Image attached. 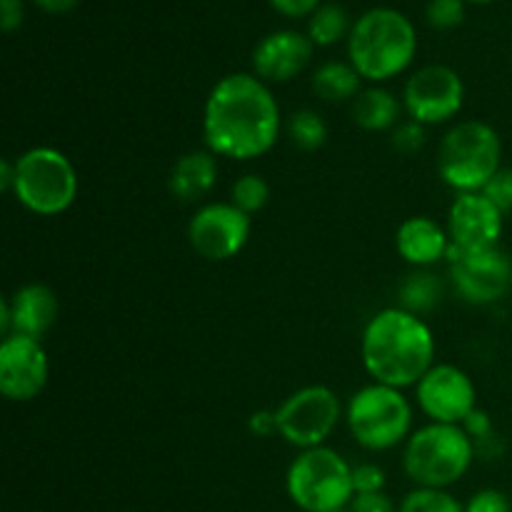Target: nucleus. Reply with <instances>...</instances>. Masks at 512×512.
Instances as JSON below:
<instances>
[{"label": "nucleus", "instance_id": "nucleus-1", "mask_svg": "<svg viewBox=\"0 0 512 512\" xmlns=\"http://www.w3.org/2000/svg\"><path fill=\"white\" fill-rule=\"evenodd\" d=\"M280 135V108L258 75H225L203 108L205 145L218 158L253 160L268 153Z\"/></svg>", "mask_w": 512, "mask_h": 512}, {"label": "nucleus", "instance_id": "nucleus-2", "mask_svg": "<svg viewBox=\"0 0 512 512\" xmlns=\"http://www.w3.org/2000/svg\"><path fill=\"white\" fill-rule=\"evenodd\" d=\"M360 353L365 370L375 383L398 390L410 388L433 368V330L413 310L385 308L365 325Z\"/></svg>", "mask_w": 512, "mask_h": 512}, {"label": "nucleus", "instance_id": "nucleus-3", "mask_svg": "<svg viewBox=\"0 0 512 512\" xmlns=\"http://www.w3.org/2000/svg\"><path fill=\"white\" fill-rule=\"evenodd\" d=\"M418 35L400 10L373 8L360 15L348 35L350 65L360 78L385 83L403 73L415 58Z\"/></svg>", "mask_w": 512, "mask_h": 512}, {"label": "nucleus", "instance_id": "nucleus-4", "mask_svg": "<svg viewBox=\"0 0 512 512\" xmlns=\"http://www.w3.org/2000/svg\"><path fill=\"white\" fill-rule=\"evenodd\" d=\"M473 458V438L465 433L463 425L430 423L408 438L403 468L418 488L445 490L468 473Z\"/></svg>", "mask_w": 512, "mask_h": 512}, {"label": "nucleus", "instance_id": "nucleus-5", "mask_svg": "<svg viewBox=\"0 0 512 512\" xmlns=\"http://www.w3.org/2000/svg\"><path fill=\"white\" fill-rule=\"evenodd\" d=\"M503 143L493 125L465 120L453 125L440 140L438 173L455 193H483L498 175Z\"/></svg>", "mask_w": 512, "mask_h": 512}, {"label": "nucleus", "instance_id": "nucleus-6", "mask_svg": "<svg viewBox=\"0 0 512 512\" xmlns=\"http://www.w3.org/2000/svg\"><path fill=\"white\" fill-rule=\"evenodd\" d=\"M13 195L30 213L53 218L65 213L78 198V173L68 155L38 145L15 160Z\"/></svg>", "mask_w": 512, "mask_h": 512}, {"label": "nucleus", "instance_id": "nucleus-7", "mask_svg": "<svg viewBox=\"0 0 512 512\" xmlns=\"http://www.w3.org/2000/svg\"><path fill=\"white\" fill-rule=\"evenodd\" d=\"M290 500L305 512H338L355 498L353 468L333 448L300 450L285 478Z\"/></svg>", "mask_w": 512, "mask_h": 512}, {"label": "nucleus", "instance_id": "nucleus-8", "mask_svg": "<svg viewBox=\"0 0 512 512\" xmlns=\"http://www.w3.org/2000/svg\"><path fill=\"white\" fill-rule=\"evenodd\" d=\"M345 418H348L350 435L360 448L370 453H383V450L398 448L400 443H408L413 408L403 390L373 383L360 388L350 398Z\"/></svg>", "mask_w": 512, "mask_h": 512}, {"label": "nucleus", "instance_id": "nucleus-9", "mask_svg": "<svg viewBox=\"0 0 512 512\" xmlns=\"http://www.w3.org/2000/svg\"><path fill=\"white\" fill-rule=\"evenodd\" d=\"M340 398L328 385H308L295 390L275 410L278 435L293 448H320L340 423Z\"/></svg>", "mask_w": 512, "mask_h": 512}, {"label": "nucleus", "instance_id": "nucleus-10", "mask_svg": "<svg viewBox=\"0 0 512 512\" xmlns=\"http://www.w3.org/2000/svg\"><path fill=\"white\" fill-rule=\"evenodd\" d=\"M450 280L470 305H490L505 298L512 285V260L500 248L458 250L450 245Z\"/></svg>", "mask_w": 512, "mask_h": 512}, {"label": "nucleus", "instance_id": "nucleus-11", "mask_svg": "<svg viewBox=\"0 0 512 512\" xmlns=\"http://www.w3.org/2000/svg\"><path fill=\"white\" fill-rule=\"evenodd\" d=\"M463 78L448 65H425L415 70L403 90V108L418 125H440L463 110Z\"/></svg>", "mask_w": 512, "mask_h": 512}, {"label": "nucleus", "instance_id": "nucleus-12", "mask_svg": "<svg viewBox=\"0 0 512 512\" xmlns=\"http://www.w3.org/2000/svg\"><path fill=\"white\" fill-rule=\"evenodd\" d=\"M250 228V215L233 203H208L190 220L188 240L200 258L220 263L235 258L245 248Z\"/></svg>", "mask_w": 512, "mask_h": 512}, {"label": "nucleus", "instance_id": "nucleus-13", "mask_svg": "<svg viewBox=\"0 0 512 512\" xmlns=\"http://www.w3.org/2000/svg\"><path fill=\"white\" fill-rule=\"evenodd\" d=\"M415 398L430 423L463 425L478 408V390L470 375L458 365H433L425 378L415 385Z\"/></svg>", "mask_w": 512, "mask_h": 512}, {"label": "nucleus", "instance_id": "nucleus-14", "mask_svg": "<svg viewBox=\"0 0 512 512\" xmlns=\"http://www.w3.org/2000/svg\"><path fill=\"white\" fill-rule=\"evenodd\" d=\"M50 378L48 353L40 340L8 335L0 343V393L13 403L38 398Z\"/></svg>", "mask_w": 512, "mask_h": 512}, {"label": "nucleus", "instance_id": "nucleus-15", "mask_svg": "<svg viewBox=\"0 0 512 512\" xmlns=\"http://www.w3.org/2000/svg\"><path fill=\"white\" fill-rule=\"evenodd\" d=\"M505 215L483 193H458L448 210V238L458 250L498 248Z\"/></svg>", "mask_w": 512, "mask_h": 512}, {"label": "nucleus", "instance_id": "nucleus-16", "mask_svg": "<svg viewBox=\"0 0 512 512\" xmlns=\"http://www.w3.org/2000/svg\"><path fill=\"white\" fill-rule=\"evenodd\" d=\"M313 40L298 30H275L253 50V68L263 83H288L308 68Z\"/></svg>", "mask_w": 512, "mask_h": 512}, {"label": "nucleus", "instance_id": "nucleus-17", "mask_svg": "<svg viewBox=\"0 0 512 512\" xmlns=\"http://www.w3.org/2000/svg\"><path fill=\"white\" fill-rule=\"evenodd\" d=\"M10 300V335L40 340L55 325L60 313L58 295L43 283H28Z\"/></svg>", "mask_w": 512, "mask_h": 512}, {"label": "nucleus", "instance_id": "nucleus-18", "mask_svg": "<svg viewBox=\"0 0 512 512\" xmlns=\"http://www.w3.org/2000/svg\"><path fill=\"white\" fill-rule=\"evenodd\" d=\"M395 245H398V253L405 263L428 268V265L448 258L450 238L448 230L438 220L415 215V218H408L400 225L398 235H395Z\"/></svg>", "mask_w": 512, "mask_h": 512}, {"label": "nucleus", "instance_id": "nucleus-19", "mask_svg": "<svg viewBox=\"0 0 512 512\" xmlns=\"http://www.w3.org/2000/svg\"><path fill=\"white\" fill-rule=\"evenodd\" d=\"M215 158L218 155H213L210 150H193V153L183 155L170 170V195L180 203H195V200L205 198L218 183V160Z\"/></svg>", "mask_w": 512, "mask_h": 512}, {"label": "nucleus", "instance_id": "nucleus-20", "mask_svg": "<svg viewBox=\"0 0 512 512\" xmlns=\"http://www.w3.org/2000/svg\"><path fill=\"white\" fill-rule=\"evenodd\" d=\"M355 123L370 133L390 130L398 125L400 118V100L385 88H368L355 98L353 103Z\"/></svg>", "mask_w": 512, "mask_h": 512}, {"label": "nucleus", "instance_id": "nucleus-21", "mask_svg": "<svg viewBox=\"0 0 512 512\" xmlns=\"http://www.w3.org/2000/svg\"><path fill=\"white\" fill-rule=\"evenodd\" d=\"M360 73L350 63L330 60L320 65L313 75V90L328 103H340V100L358 98L360 95Z\"/></svg>", "mask_w": 512, "mask_h": 512}, {"label": "nucleus", "instance_id": "nucleus-22", "mask_svg": "<svg viewBox=\"0 0 512 512\" xmlns=\"http://www.w3.org/2000/svg\"><path fill=\"white\" fill-rule=\"evenodd\" d=\"M348 28V13H345L340 5L325 3L310 15L308 38L313 40V45L328 48V45L338 43V40L348 33Z\"/></svg>", "mask_w": 512, "mask_h": 512}, {"label": "nucleus", "instance_id": "nucleus-23", "mask_svg": "<svg viewBox=\"0 0 512 512\" xmlns=\"http://www.w3.org/2000/svg\"><path fill=\"white\" fill-rule=\"evenodd\" d=\"M288 138L295 148L313 153L328 140V125L315 110H298L288 120Z\"/></svg>", "mask_w": 512, "mask_h": 512}, {"label": "nucleus", "instance_id": "nucleus-24", "mask_svg": "<svg viewBox=\"0 0 512 512\" xmlns=\"http://www.w3.org/2000/svg\"><path fill=\"white\" fill-rule=\"evenodd\" d=\"M268 200H270V185L265 183L260 175H253V173L243 175V178L235 180L233 188H230V203L248 215L260 213V210L268 205Z\"/></svg>", "mask_w": 512, "mask_h": 512}, {"label": "nucleus", "instance_id": "nucleus-25", "mask_svg": "<svg viewBox=\"0 0 512 512\" xmlns=\"http://www.w3.org/2000/svg\"><path fill=\"white\" fill-rule=\"evenodd\" d=\"M398 512H465V505L448 490L418 488L400 503Z\"/></svg>", "mask_w": 512, "mask_h": 512}, {"label": "nucleus", "instance_id": "nucleus-26", "mask_svg": "<svg viewBox=\"0 0 512 512\" xmlns=\"http://www.w3.org/2000/svg\"><path fill=\"white\" fill-rule=\"evenodd\" d=\"M425 18L438 30L455 28L465 18V0H430L425 8Z\"/></svg>", "mask_w": 512, "mask_h": 512}, {"label": "nucleus", "instance_id": "nucleus-27", "mask_svg": "<svg viewBox=\"0 0 512 512\" xmlns=\"http://www.w3.org/2000/svg\"><path fill=\"white\" fill-rule=\"evenodd\" d=\"M483 195L503 215L512 213V168H500L498 175L485 185Z\"/></svg>", "mask_w": 512, "mask_h": 512}, {"label": "nucleus", "instance_id": "nucleus-28", "mask_svg": "<svg viewBox=\"0 0 512 512\" xmlns=\"http://www.w3.org/2000/svg\"><path fill=\"white\" fill-rule=\"evenodd\" d=\"M353 485H355V495H360V493H383V488H385L383 468H378V465H373V463L355 465V468H353Z\"/></svg>", "mask_w": 512, "mask_h": 512}, {"label": "nucleus", "instance_id": "nucleus-29", "mask_svg": "<svg viewBox=\"0 0 512 512\" xmlns=\"http://www.w3.org/2000/svg\"><path fill=\"white\" fill-rule=\"evenodd\" d=\"M465 512H512L510 500L500 490H480L465 505Z\"/></svg>", "mask_w": 512, "mask_h": 512}, {"label": "nucleus", "instance_id": "nucleus-30", "mask_svg": "<svg viewBox=\"0 0 512 512\" xmlns=\"http://www.w3.org/2000/svg\"><path fill=\"white\" fill-rule=\"evenodd\" d=\"M423 140H425L423 125L413 123V120L400 125V128L393 133V145L395 150H400V153H415V150L423 145Z\"/></svg>", "mask_w": 512, "mask_h": 512}, {"label": "nucleus", "instance_id": "nucleus-31", "mask_svg": "<svg viewBox=\"0 0 512 512\" xmlns=\"http://www.w3.org/2000/svg\"><path fill=\"white\" fill-rule=\"evenodd\" d=\"M350 512H398L385 493H360L350 503Z\"/></svg>", "mask_w": 512, "mask_h": 512}, {"label": "nucleus", "instance_id": "nucleus-32", "mask_svg": "<svg viewBox=\"0 0 512 512\" xmlns=\"http://www.w3.org/2000/svg\"><path fill=\"white\" fill-rule=\"evenodd\" d=\"M270 5L288 18H303L320 8V0H270Z\"/></svg>", "mask_w": 512, "mask_h": 512}, {"label": "nucleus", "instance_id": "nucleus-33", "mask_svg": "<svg viewBox=\"0 0 512 512\" xmlns=\"http://www.w3.org/2000/svg\"><path fill=\"white\" fill-rule=\"evenodd\" d=\"M463 430L473 440H480V438H488V435L493 433V423H490V418H488V413H485V410L475 408L473 413H470L468 418H465Z\"/></svg>", "mask_w": 512, "mask_h": 512}, {"label": "nucleus", "instance_id": "nucleus-34", "mask_svg": "<svg viewBox=\"0 0 512 512\" xmlns=\"http://www.w3.org/2000/svg\"><path fill=\"white\" fill-rule=\"evenodd\" d=\"M250 433L258 438H270L278 433V420H275V410H258L250 415Z\"/></svg>", "mask_w": 512, "mask_h": 512}, {"label": "nucleus", "instance_id": "nucleus-35", "mask_svg": "<svg viewBox=\"0 0 512 512\" xmlns=\"http://www.w3.org/2000/svg\"><path fill=\"white\" fill-rule=\"evenodd\" d=\"M23 23V0H0V25L5 33H13Z\"/></svg>", "mask_w": 512, "mask_h": 512}, {"label": "nucleus", "instance_id": "nucleus-36", "mask_svg": "<svg viewBox=\"0 0 512 512\" xmlns=\"http://www.w3.org/2000/svg\"><path fill=\"white\" fill-rule=\"evenodd\" d=\"M33 3L38 5V8H43L45 13L60 15V13H70L80 0H33Z\"/></svg>", "mask_w": 512, "mask_h": 512}, {"label": "nucleus", "instance_id": "nucleus-37", "mask_svg": "<svg viewBox=\"0 0 512 512\" xmlns=\"http://www.w3.org/2000/svg\"><path fill=\"white\" fill-rule=\"evenodd\" d=\"M15 183V163L10 160H0V190L3 193H13Z\"/></svg>", "mask_w": 512, "mask_h": 512}, {"label": "nucleus", "instance_id": "nucleus-38", "mask_svg": "<svg viewBox=\"0 0 512 512\" xmlns=\"http://www.w3.org/2000/svg\"><path fill=\"white\" fill-rule=\"evenodd\" d=\"M0 333L3 338L10 335V300L8 298H0Z\"/></svg>", "mask_w": 512, "mask_h": 512}, {"label": "nucleus", "instance_id": "nucleus-39", "mask_svg": "<svg viewBox=\"0 0 512 512\" xmlns=\"http://www.w3.org/2000/svg\"><path fill=\"white\" fill-rule=\"evenodd\" d=\"M470 3H493V0H470Z\"/></svg>", "mask_w": 512, "mask_h": 512}, {"label": "nucleus", "instance_id": "nucleus-40", "mask_svg": "<svg viewBox=\"0 0 512 512\" xmlns=\"http://www.w3.org/2000/svg\"><path fill=\"white\" fill-rule=\"evenodd\" d=\"M338 512H345V510H338Z\"/></svg>", "mask_w": 512, "mask_h": 512}]
</instances>
